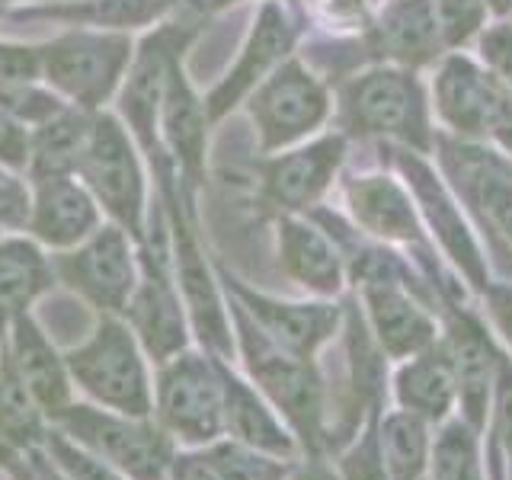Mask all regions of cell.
<instances>
[{"label": "cell", "mask_w": 512, "mask_h": 480, "mask_svg": "<svg viewBox=\"0 0 512 480\" xmlns=\"http://www.w3.org/2000/svg\"><path fill=\"white\" fill-rule=\"evenodd\" d=\"M474 58L500 80L503 87L512 90V13L493 16V20L477 32L474 39Z\"/></svg>", "instance_id": "cell-36"}, {"label": "cell", "mask_w": 512, "mask_h": 480, "mask_svg": "<svg viewBox=\"0 0 512 480\" xmlns=\"http://www.w3.org/2000/svg\"><path fill=\"white\" fill-rule=\"evenodd\" d=\"M48 426H52L48 416L32 400L26 384L16 378L0 349V464L39 455Z\"/></svg>", "instance_id": "cell-27"}, {"label": "cell", "mask_w": 512, "mask_h": 480, "mask_svg": "<svg viewBox=\"0 0 512 480\" xmlns=\"http://www.w3.org/2000/svg\"><path fill=\"white\" fill-rule=\"evenodd\" d=\"M375 4H384V0H375Z\"/></svg>", "instance_id": "cell-41"}, {"label": "cell", "mask_w": 512, "mask_h": 480, "mask_svg": "<svg viewBox=\"0 0 512 480\" xmlns=\"http://www.w3.org/2000/svg\"><path fill=\"white\" fill-rule=\"evenodd\" d=\"M362 317L388 359H410L439 340L429 298L404 282H359Z\"/></svg>", "instance_id": "cell-18"}, {"label": "cell", "mask_w": 512, "mask_h": 480, "mask_svg": "<svg viewBox=\"0 0 512 480\" xmlns=\"http://www.w3.org/2000/svg\"><path fill=\"white\" fill-rule=\"evenodd\" d=\"M96 228H100V212L87 189L71 183L68 176L39 180L29 215V231L39 244L61 253L87 240Z\"/></svg>", "instance_id": "cell-24"}, {"label": "cell", "mask_w": 512, "mask_h": 480, "mask_svg": "<svg viewBox=\"0 0 512 480\" xmlns=\"http://www.w3.org/2000/svg\"><path fill=\"white\" fill-rule=\"evenodd\" d=\"M336 112L346 132L388 141L394 148L432 154L436 116H432L429 87L420 71L375 61L343 80L336 93Z\"/></svg>", "instance_id": "cell-1"}, {"label": "cell", "mask_w": 512, "mask_h": 480, "mask_svg": "<svg viewBox=\"0 0 512 480\" xmlns=\"http://www.w3.org/2000/svg\"><path fill=\"white\" fill-rule=\"evenodd\" d=\"M333 112V96L308 64L282 61L250 100V116L263 151H282L314 138Z\"/></svg>", "instance_id": "cell-7"}, {"label": "cell", "mask_w": 512, "mask_h": 480, "mask_svg": "<svg viewBox=\"0 0 512 480\" xmlns=\"http://www.w3.org/2000/svg\"><path fill=\"white\" fill-rule=\"evenodd\" d=\"M52 266L58 282L68 285L77 298H84L96 314L109 317H122L141 276L132 234L122 231L119 224L96 228L77 247L61 250Z\"/></svg>", "instance_id": "cell-8"}, {"label": "cell", "mask_w": 512, "mask_h": 480, "mask_svg": "<svg viewBox=\"0 0 512 480\" xmlns=\"http://www.w3.org/2000/svg\"><path fill=\"white\" fill-rule=\"evenodd\" d=\"M378 61L400 68H436L448 55L436 0H384L365 32Z\"/></svg>", "instance_id": "cell-17"}, {"label": "cell", "mask_w": 512, "mask_h": 480, "mask_svg": "<svg viewBox=\"0 0 512 480\" xmlns=\"http://www.w3.org/2000/svg\"><path fill=\"white\" fill-rule=\"evenodd\" d=\"M164 128L167 138L173 144V151L183 157V164L189 170L199 167L202 160V144H205V106L192 96V90L186 87L183 74L170 64L167 74V87H164Z\"/></svg>", "instance_id": "cell-29"}, {"label": "cell", "mask_w": 512, "mask_h": 480, "mask_svg": "<svg viewBox=\"0 0 512 480\" xmlns=\"http://www.w3.org/2000/svg\"><path fill=\"white\" fill-rule=\"evenodd\" d=\"M221 282L228 288L231 301L244 311L269 340L298 352L304 359H314L343 324V308L333 301H282L263 292H253L250 285L221 272Z\"/></svg>", "instance_id": "cell-12"}, {"label": "cell", "mask_w": 512, "mask_h": 480, "mask_svg": "<svg viewBox=\"0 0 512 480\" xmlns=\"http://www.w3.org/2000/svg\"><path fill=\"white\" fill-rule=\"evenodd\" d=\"M167 480H224L205 448H176Z\"/></svg>", "instance_id": "cell-37"}, {"label": "cell", "mask_w": 512, "mask_h": 480, "mask_svg": "<svg viewBox=\"0 0 512 480\" xmlns=\"http://www.w3.org/2000/svg\"><path fill=\"white\" fill-rule=\"evenodd\" d=\"M205 452L215 461V468L221 471L224 480H292L298 468V461L260 452V448L244 445L228 436L205 445Z\"/></svg>", "instance_id": "cell-31"}, {"label": "cell", "mask_w": 512, "mask_h": 480, "mask_svg": "<svg viewBox=\"0 0 512 480\" xmlns=\"http://www.w3.org/2000/svg\"><path fill=\"white\" fill-rule=\"evenodd\" d=\"M378 452L388 480H423L429 471V423L416 413L394 410L378 426Z\"/></svg>", "instance_id": "cell-28"}, {"label": "cell", "mask_w": 512, "mask_h": 480, "mask_svg": "<svg viewBox=\"0 0 512 480\" xmlns=\"http://www.w3.org/2000/svg\"><path fill=\"white\" fill-rule=\"evenodd\" d=\"M276 244H279V266L295 285H301L304 292L324 301L340 298L349 279L346 253L330 237L324 224L301 215H285L279 218Z\"/></svg>", "instance_id": "cell-21"}, {"label": "cell", "mask_w": 512, "mask_h": 480, "mask_svg": "<svg viewBox=\"0 0 512 480\" xmlns=\"http://www.w3.org/2000/svg\"><path fill=\"white\" fill-rule=\"evenodd\" d=\"M292 480H336V474H333L320 458H311V461L298 464L295 474H292Z\"/></svg>", "instance_id": "cell-40"}, {"label": "cell", "mask_w": 512, "mask_h": 480, "mask_svg": "<svg viewBox=\"0 0 512 480\" xmlns=\"http://www.w3.org/2000/svg\"><path fill=\"white\" fill-rule=\"evenodd\" d=\"M80 173L87 176V186L100 205L116 218L122 231L141 240L144 234V192L135 154L128 148L122 128L103 119L90 128L87 148L80 154Z\"/></svg>", "instance_id": "cell-13"}, {"label": "cell", "mask_w": 512, "mask_h": 480, "mask_svg": "<svg viewBox=\"0 0 512 480\" xmlns=\"http://www.w3.org/2000/svg\"><path fill=\"white\" fill-rule=\"evenodd\" d=\"M394 154H397L394 167L413 192V202L420 208L423 228L442 247L445 260L458 269V276H464V282L477 288V292H484L490 282L487 256L480 253L477 237L471 231V224L464 221V212H461L452 186H448L445 176L429 164L426 154L404 151V148H397Z\"/></svg>", "instance_id": "cell-9"}, {"label": "cell", "mask_w": 512, "mask_h": 480, "mask_svg": "<svg viewBox=\"0 0 512 480\" xmlns=\"http://www.w3.org/2000/svg\"><path fill=\"white\" fill-rule=\"evenodd\" d=\"M346 160V135L327 132L314 135L292 151L272 157L263 170L266 199L282 208L285 215H298L304 208H314L336 183Z\"/></svg>", "instance_id": "cell-15"}, {"label": "cell", "mask_w": 512, "mask_h": 480, "mask_svg": "<svg viewBox=\"0 0 512 480\" xmlns=\"http://www.w3.org/2000/svg\"><path fill=\"white\" fill-rule=\"evenodd\" d=\"M432 116L442 135L484 144L512 160V90L471 52H448L429 80Z\"/></svg>", "instance_id": "cell-4"}, {"label": "cell", "mask_w": 512, "mask_h": 480, "mask_svg": "<svg viewBox=\"0 0 512 480\" xmlns=\"http://www.w3.org/2000/svg\"><path fill=\"white\" fill-rule=\"evenodd\" d=\"M87 138L90 128H84L77 116L48 119L36 138V173L48 180V176H61L68 167H77L80 154L87 148Z\"/></svg>", "instance_id": "cell-32"}, {"label": "cell", "mask_w": 512, "mask_h": 480, "mask_svg": "<svg viewBox=\"0 0 512 480\" xmlns=\"http://www.w3.org/2000/svg\"><path fill=\"white\" fill-rule=\"evenodd\" d=\"M128 58V45L119 39H100V36H71L55 45H48L45 64L48 77L61 90L74 93L77 100L96 103L112 80L119 77L122 64Z\"/></svg>", "instance_id": "cell-23"}, {"label": "cell", "mask_w": 512, "mask_h": 480, "mask_svg": "<svg viewBox=\"0 0 512 480\" xmlns=\"http://www.w3.org/2000/svg\"><path fill=\"white\" fill-rule=\"evenodd\" d=\"M224 359L189 346L154 365L151 416L176 448H205L224 436Z\"/></svg>", "instance_id": "cell-5"}, {"label": "cell", "mask_w": 512, "mask_h": 480, "mask_svg": "<svg viewBox=\"0 0 512 480\" xmlns=\"http://www.w3.org/2000/svg\"><path fill=\"white\" fill-rule=\"evenodd\" d=\"M71 442L87 448L125 480H167L176 445L154 416H128L103 410L87 400L74 404L55 416L52 423Z\"/></svg>", "instance_id": "cell-6"}, {"label": "cell", "mask_w": 512, "mask_h": 480, "mask_svg": "<svg viewBox=\"0 0 512 480\" xmlns=\"http://www.w3.org/2000/svg\"><path fill=\"white\" fill-rule=\"evenodd\" d=\"M64 362L80 400L128 416H151L154 362L122 317L100 314L84 340L64 349Z\"/></svg>", "instance_id": "cell-3"}, {"label": "cell", "mask_w": 512, "mask_h": 480, "mask_svg": "<svg viewBox=\"0 0 512 480\" xmlns=\"http://www.w3.org/2000/svg\"><path fill=\"white\" fill-rule=\"evenodd\" d=\"M349 224L362 237L388 247L407 250H429L426 228L420 208L413 202V192L404 183V176L391 170H368L356 173L343 186Z\"/></svg>", "instance_id": "cell-11"}, {"label": "cell", "mask_w": 512, "mask_h": 480, "mask_svg": "<svg viewBox=\"0 0 512 480\" xmlns=\"http://www.w3.org/2000/svg\"><path fill=\"white\" fill-rule=\"evenodd\" d=\"M432 480H484L480 464V432L464 420L445 423L429 452Z\"/></svg>", "instance_id": "cell-30"}, {"label": "cell", "mask_w": 512, "mask_h": 480, "mask_svg": "<svg viewBox=\"0 0 512 480\" xmlns=\"http://www.w3.org/2000/svg\"><path fill=\"white\" fill-rule=\"evenodd\" d=\"M42 458L58 480H125L122 474H116L109 464H103L96 455H90L87 448L71 442L55 426H48V432H45Z\"/></svg>", "instance_id": "cell-33"}, {"label": "cell", "mask_w": 512, "mask_h": 480, "mask_svg": "<svg viewBox=\"0 0 512 480\" xmlns=\"http://www.w3.org/2000/svg\"><path fill=\"white\" fill-rule=\"evenodd\" d=\"M480 295H484L487 314L493 320L496 333H500L506 346L512 349V282H487V288Z\"/></svg>", "instance_id": "cell-38"}, {"label": "cell", "mask_w": 512, "mask_h": 480, "mask_svg": "<svg viewBox=\"0 0 512 480\" xmlns=\"http://www.w3.org/2000/svg\"><path fill=\"white\" fill-rule=\"evenodd\" d=\"M0 160L4 164H23L26 160V135L10 119V112L4 106H0Z\"/></svg>", "instance_id": "cell-39"}, {"label": "cell", "mask_w": 512, "mask_h": 480, "mask_svg": "<svg viewBox=\"0 0 512 480\" xmlns=\"http://www.w3.org/2000/svg\"><path fill=\"white\" fill-rule=\"evenodd\" d=\"M221 378H224V436L260 448V452L298 461L301 442L279 416V410L260 394V388L247 375L234 372L231 362L221 365Z\"/></svg>", "instance_id": "cell-22"}, {"label": "cell", "mask_w": 512, "mask_h": 480, "mask_svg": "<svg viewBox=\"0 0 512 480\" xmlns=\"http://www.w3.org/2000/svg\"><path fill=\"white\" fill-rule=\"evenodd\" d=\"M432 151H439L442 176L455 196L468 202L480 221L512 247V160L484 144L458 141L439 132Z\"/></svg>", "instance_id": "cell-10"}, {"label": "cell", "mask_w": 512, "mask_h": 480, "mask_svg": "<svg viewBox=\"0 0 512 480\" xmlns=\"http://www.w3.org/2000/svg\"><path fill=\"white\" fill-rule=\"evenodd\" d=\"M0 349H4L7 362L13 365L16 378L26 384L32 400L48 416V423H55V416L77 400L68 362H64V349L48 340V333L36 324L32 314H23L16 320L4 340H0Z\"/></svg>", "instance_id": "cell-20"}, {"label": "cell", "mask_w": 512, "mask_h": 480, "mask_svg": "<svg viewBox=\"0 0 512 480\" xmlns=\"http://www.w3.org/2000/svg\"><path fill=\"white\" fill-rule=\"evenodd\" d=\"M295 42H298V23L292 20V13H288L279 0H266L260 13H256L244 48H240L237 64L212 90V96H208V103H205L208 116L218 119L224 112H231L247 93L260 87L282 61H288Z\"/></svg>", "instance_id": "cell-16"}, {"label": "cell", "mask_w": 512, "mask_h": 480, "mask_svg": "<svg viewBox=\"0 0 512 480\" xmlns=\"http://www.w3.org/2000/svg\"><path fill=\"white\" fill-rule=\"evenodd\" d=\"M493 461L503 480H512V359L500 356L493 388Z\"/></svg>", "instance_id": "cell-34"}, {"label": "cell", "mask_w": 512, "mask_h": 480, "mask_svg": "<svg viewBox=\"0 0 512 480\" xmlns=\"http://www.w3.org/2000/svg\"><path fill=\"white\" fill-rule=\"evenodd\" d=\"M442 343L448 346V356H452V365H455L461 416L480 432L493 407L496 368H500L503 352L496 349L493 336L480 324V317L468 308H458V304L445 308Z\"/></svg>", "instance_id": "cell-19"}, {"label": "cell", "mask_w": 512, "mask_h": 480, "mask_svg": "<svg viewBox=\"0 0 512 480\" xmlns=\"http://www.w3.org/2000/svg\"><path fill=\"white\" fill-rule=\"evenodd\" d=\"M394 397L400 410L416 413L426 423L448 420V413L458 407V378L442 340L404 359L394 375Z\"/></svg>", "instance_id": "cell-25"}, {"label": "cell", "mask_w": 512, "mask_h": 480, "mask_svg": "<svg viewBox=\"0 0 512 480\" xmlns=\"http://www.w3.org/2000/svg\"><path fill=\"white\" fill-rule=\"evenodd\" d=\"M52 285L55 266L39 244L26 237L0 240V340Z\"/></svg>", "instance_id": "cell-26"}, {"label": "cell", "mask_w": 512, "mask_h": 480, "mask_svg": "<svg viewBox=\"0 0 512 480\" xmlns=\"http://www.w3.org/2000/svg\"><path fill=\"white\" fill-rule=\"evenodd\" d=\"M314 23L336 32V36H365L375 20V0H304Z\"/></svg>", "instance_id": "cell-35"}, {"label": "cell", "mask_w": 512, "mask_h": 480, "mask_svg": "<svg viewBox=\"0 0 512 480\" xmlns=\"http://www.w3.org/2000/svg\"><path fill=\"white\" fill-rule=\"evenodd\" d=\"M231 327H234V352L244 362V375L279 410V416L301 442V452H311V458H317L327 442L324 378L317 372V362L279 346L276 340H269L234 301H231Z\"/></svg>", "instance_id": "cell-2"}, {"label": "cell", "mask_w": 512, "mask_h": 480, "mask_svg": "<svg viewBox=\"0 0 512 480\" xmlns=\"http://www.w3.org/2000/svg\"><path fill=\"white\" fill-rule=\"evenodd\" d=\"M141 260V276L135 285V295L128 298V308L122 311V320L138 336L141 349L148 352V359L167 362L176 352L192 346V327L186 304L180 298V288L173 279V266Z\"/></svg>", "instance_id": "cell-14"}]
</instances>
